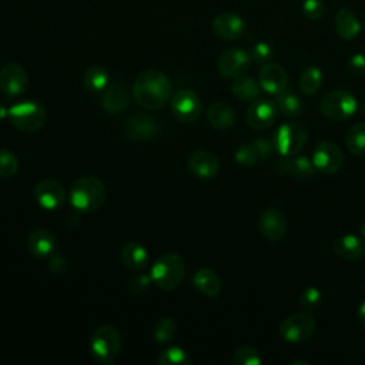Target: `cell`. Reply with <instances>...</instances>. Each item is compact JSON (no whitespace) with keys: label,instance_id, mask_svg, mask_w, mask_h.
<instances>
[{"label":"cell","instance_id":"obj_1","mask_svg":"<svg viewBox=\"0 0 365 365\" xmlns=\"http://www.w3.org/2000/svg\"><path fill=\"white\" fill-rule=\"evenodd\" d=\"M171 91L173 86L168 77L155 68L140 73L133 84L135 101L147 110L161 108L170 100Z\"/></svg>","mask_w":365,"mask_h":365},{"label":"cell","instance_id":"obj_2","mask_svg":"<svg viewBox=\"0 0 365 365\" xmlns=\"http://www.w3.org/2000/svg\"><path fill=\"white\" fill-rule=\"evenodd\" d=\"M107 197L103 181L94 175H84L74 181L70 191L71 205L81 212H93L98 210Z\"/></svg>","mask_w":365,"mask_h":365},{"label":"cell","instance_id":"obj_3","mask_svg":"<svg viewBox=\"0 0 365 365\" xmlns=\"http://www.w3.org/2000/svg\"><path fill=\"white\" fill-rule=\"evenodd\" d=\"M185 274V262L177 252H167L158 257L150 269L153 282L165 291L177 288Z\"/></svg>","mask_w":365,"mask_h":365},{"label":"cell","instance_id":"obj_4","mask_svg":"<svg viewBox=\"0 0 365 365\" xmlns=\"http://www.w3.org/2000/svg\"><path fill=\"white\" fill-rule=\"evenodd\" d=\"M7 117L19 131L34 133L44 125L47 113L40 103L34 100H26L13 104L9 108Z\"/></svg>","mask_w":365,"mask_h":365},{"label":"cell","instance_id":"obj_5","mask_svg":"<svg viewBox=\"0 0 365 365\" xmlns=\"http://www.w3.org/2000/svg\"><path fill=\"white\" fill-rule=\"evenodd\" d=\"M121 349V335L113 325L97 328L90 341V352L94 359L108 364L113 362Z\"/></svg>","mask_w":365,"mask_h":365},{"label":"cell","instance_id":"obj_6","mask_svg":"<svg viewBox=\"0 0 365 365\" xmlns=\"http://www.w3.org/2000/svg\"><path fill=\"white\" fill-rule=\"evenodd\" d=\"M356 98L348 90H332L319 101L321 114L332 121H344L356 111Z\"/></svg>","mask_w":365,"mask_h":365},{"label":"cell","instance_id":"obj_7","mask_svg":"<svg viewBox=\"0 0 365 365\" xmlns=\"http://www.w3.org/2000/svg\"><path fill=\"white\" fill-rule=\"evenodd\" d=\"M308 138V130L301 123H288L282 124L274 134V147L284 155H295L305 145Z\"/></svg>","mask_w":365,"mask_h":365},{"label":"cell","instance_id":"obj_8","mask_svg":"<svg viewBox=\"0 0 365 365\" xmlns=\"http://www.w3.org/2000/svg\"><path fill=\"white\" fill-rule=\"evenodd\" d=\"M315 332V321L309 312H297L287 317L279 325V335L289 344H301Z\"/></svg>","mask_w":365,"mask_h":365},{"label":"cell","instance_id":"obj_9","mask_svg":"<svg viewBox=\"0 0 365 365\" xmlns=\"http://www.w3.org/2000/svg\"><path fill=\"white\" fill-rule=\"evenodd\" d=\"M201 100L192 90L182 88L171 97L173 115L184 124H191L197 121L201 115Z\"/></svg>","mask_w":365,"mask_h":365},{"label":"cell","instance_id":"obj_10","mask_svg":"<svg viewBox=\"0 0 365 365\" xmlns=\"http://www.w3.org/2000/svg\"><path fill=\"white\" fill-rule=\"evenodd\" d=\"M251 56L244 48L232 47L221 53L217 60V70L225 78H237L247 73L251 66Z\"/></svg>","mask_w":365,"mask_h":365},{"label":"cell","instance_id":"obj_11","mask_svg":"<svg viewBox=\"0 0 365 365\" xmlns=\"http://www.w3.org/2000/svg\"><path fill=\"white\" fill-rule=\"evenodd\" d=\"M161 130L160 121L145 113H135L130 115L124 124V133L130 140L148 141L158 135Z\"/></svg>","mask_w":365,"mask_h":365},{"label":"cell","instance_id":"obj_12","mask_svg":"<svg viewBox=\"0 0 365 365\" xmlns=\"http://www.w3.org/2000/svg\"><path fill=\"white\" fill-rule=\"evenodd\" d=\"M29 76L17 63H7L0 70V90L6 97H17L26 93Z\"/></svg>","mask_w":365,"mask_h":365},{"label":"cell","instance_id":"obj_13","mask_svg":"<svg viewBox=\"0 0 365 365\" xmlns=\"http://www.w3.org/2000/svg\"><path fill=\"white\" fill-rule=\"evenodd\" d=\"M312 163L317 171H321L322 174H335L342 167L344 154L335 143L321 141L314 150Z\"/></svg>","mask_w":365,"mask_h":365},{"label":"cell","instance_id":"obj_14","mask_svg":"<svg viewBox=\"0 0 365 365\" xmlns=\"http://www.w3.org/2000/svg\"><path fill=\"white\" fill-rule=\"evenodd\" d=\"M34 198L44 210H57L63 205L66 191L61 182L53 178L41 180L34 187Z\"/></svg>","mask_w":365,"mask_h":365},{"label":"cell","instance_id":"obj_15","mask_svg":"<svg viewBox=\"0 0 365 365\" xmlns=\"http://www.w3.org/2000/svg\"><path fill=\"white\" fill-rule=\"evenodd\" d=\"M258 83L265 93L277 96L287 88L288 74L281 64L268 61L258 71Z\"/></svg>","mask_w":365,"mask_h":365},{"label":"cell","instance_id":"obj_16","mask_svg":"<svg viewBox=\"0 0 365 365\" xmlns=\"http://www.w3.org/2000/svg\"><path fill=\"white\" fill-rule=\"evenodd\" d=\"M185 167L191 174L200 178H212L220 171V161L215 154L207 150H195L188 154Z\"/></svg>","mask_w":365,"mask_h":365},{"label":"cell","instance_id":"obj_17","mask_svg":"<svg viewBox=\"0 0 365 365\" xmlns=\"http://www.w3.org/2000/svg\"><path fill=\"white\" fill-rule=\"evenodd\" d=\"M258 227L268 241L278 242L287 234V218L281 210L271 207L261 212Z\"/></svg>","mask_w":365,"mask_h":365},{"label":"cell","instance_id":"obj_18","mask_svg":"<svg viewBox=\"0 0 365 365\" xmlns=\"http://www.w3.org/2000/svg\"><path fill=\"white\" fill-rule=\"evenodd\" d=\"M211 27L217 37H220L222 40L232 41V40L240 38L244 34L245 21L242 20L241 16H238L235 13L224 11L214 17Z\"/></svg>","mask_w":365,"mask_h":365},{"label":"cell","instance_id":"obj_19","mask_svg":"<svg viewBox=\"0 0 365 365\" xmlns=\"http://www.w3.org/2000/svg\"><path fill=\"white\" fill-rule=\"evenodd\" d=\"M277 114H278V108L275 103L269 100H254L251 101L247 110L245 120L250 127L255 130H262V128H268L275 123Z\"/></svg>","mask_w":365,"mask_h":365},{"label":"cell","instance_id":"obj_20","mask_svg":"<svg viewBox=\"0 0 365 365\" xmlns=\"http://www.w3.org/2000/svg\"><path fill=\"white\" fill-rule=\"evenodd\" d=\"M275 168H277V171H279L282 174H287V175H291V177H294L297 180H301V181L311 180L315 175V171H317L312 160H309L304 155L285 157V158L275 163Z\"/></svg>","mask_w":365,"mask_h":365},{"label":"cell","instance_id":"obj_21","mask_svg":"<svg viewBox=\"0 0 365 365\" xmlns=\"http://www.w3.org/2000/svg\"><path fill=\"white\" fill-rule=\"evenodd\" d=\"M101 96V106L104 111L108 114H117L128 107L130 103V94L124 83L121 81H113L108 83V86L103 90Z\"/></svg>","mask_w":365,"mask_h":365},{"label":"cell","instance_id":"obj_22","mask_svg":"<svg viewBox=\"0 0 365 365\" xmlns=\"http://www.w3.org/2000/svg\"><path fill=\"white\" fill-rule=\"evenodd\" d=\"M27 250L31 255L43 258L51 255L56 250V237L46 228H37L27 237Z\"/></svg>","mask_w":365,"mask_h":365},{"label":"cell","instance_id":"obj_23","mask_svg":"<svg viewBox=\"0 0 365 365\" xmlns=\"http://www.w3.org/2000/svg\"><path fill=\"white\" fill-rule=\"evenodd\" d=\"M334 252L346 261H356L365 255V242L352 234H345L335 240Z\"/></svg>","mask_w":365,"mask_h":365},{"label":"cell","instance_id":"obj_24","mask_svg":"<svg viewBox=\"0 0 365 365\" xmlns=\"http://www.w3.org/2000/svg\"><path fill=\"white\" fill-rule=\"evenodd\" d=\"M120 259L125 268L138 272L148 265V252L141 244L128 241L120 251Z\"/></svg>","mask_w":365,"mask_h":365},{"label":"cell","instance_id":"obj_25","mask_svg":"<svg viewBox=\"0 0 365 365\" xmlns=\"http://www.w3.org/2000/svg\"><path fill=\"white\" fill-rule=\"evenodd\" d=\"M334 26H335L338 36L344 40L355 38L362 29L356 14L346 7H341L336 11L335 19H334Z\"/></svg>","mask_w":365,"mask_h":365},{"label":"cell","instance_id":"obj_26","mask_svg":"<svg viewBox=\"0 0 365 365\" xmlns=\"http://www.w3.org/2000/svg\"><path fill=\"white\" fill-rule=\"evenodd\" d=\"M235 111L225 101H215L207 110L208 123L217 130H228L235 124Z\"/></svg>","mask_w":365,"mask_h":365},{"label":"cell","instance_id":"obj_27","mask_svg":"<svg viewBox=\"0 0 365 365\" xmlns=\"http://www.w3.org/2000/svg\"><path fill=\"white\" fill-rule=\"evenodd\" d=\"M192 284L194 287L205 297H210V298H215L218 297V294L221 292V279L218 277V274L210 268H202V269H198L195 274H194V278H192Z\"/></svg>","mask_w":365,"mask_h":365},{"label":"cell","instance_id":"obj_28","mask_svg":"<svg viewBox=\"0 0 365 365\" xmlns=\"http://www.w3.org/2000/svg\"><path fill=\"white\" fill-rule=\"evenodd\" d=\"M231 91L237 98H240L242 101H254L259 97L261 86L252 77L242 74V76L234 78V81L231 84Z\"/></svg>","mask_w":365,"mask_h":365},{"label":"cell","instance_id":"obj_29","mask_svg":"<svg viewBox=\"0 0 365 365\" xmlns=\"http://www.w3.org/2000/svg\"><path fill=\"white\" fill-rule=\"evenodd\" d=\"M275 106L278 108V113H281L285 117H298L302 113V103L298 96H295L292 91L284 90L282 93L277 94Z\"/></svg>","mask_w":365,"mask_h":365},{"label":"cell","instance_id":"obj_30","mask_svg":"<svg viewBox=\"0 0 365 365\" xmlns=\"http://www.w3.org/2000/svg\"><path fill=\"white\" fill-rule=\"evenodd\" d=\"M110 74L101 66H91L83 74V83L90 91H103L108 86Z\"/></svg>","mask_w":365,"mask_h":365},{"label":"cell","instance_id":"obj_31","mask_svg":"<svg viewBox=\"0 0 365 365\" xmlns=\"http://www.w3.org/2000/svg\"><path fill=\"white\" fill-rule=\"evenodd\" d=\"M345 144L352 154L365 155V123H358L346 131Z\"/></svg>","mask_w":365,"mask_h":365},{"label":"cell","instance_id":"obj_32","mask_svg":"<svg viewBox=\"0 0 365 365\" xmlns=\"http://www.w3.org/2000/svg\"><path fill=\"white\" fill-rule=\"evenodd\" d=\"M321 84H322V71L315 66L307 67L299 76V90L304 94H308V96L315 94L319 90Z\"/></svg>","mask_w":365,"mask_h":365},{"label":"cell","instance_id":"obj_33","mask_svg":"<svg viewBox=\"0 0 365 365\" xmlns=\"http://www.w3.org/2000/svg\"><path fill=\"white\" fill-rule=\"evenodd\" d=\"M177 331H178L177 322L170 317H164L155 322L153 329V336L158 344H168L177 336Z\"/></svg>","mask_w":365,"mask_h":365},{"label":"cell","instance_id":"obj_34","mask_svg":"<svg viewBox=\"0 0 365 365\" xmlns=\"http://www.w3.org/2000/svg\"><path fill=\"white\" fill-rule=\"evenodd\" d=\"M157 361L160 365H187L191 362L188 354L180 346H167L160 351Z\"/></svg>","mask_w":365,"mask_h":365},{"label":"cell","instance_id":"obj_35","mask_svg":"<svg viewBox=\"0 0 365 365\" xmlns=\"http://www.w3.org/2000/svg\"><path fill=\"white\" fill-rule=\"evenodd\" d=\"M232 364L234 365H259L262 362L261 354L254 346H240L232 354Z\"/></svg>","mask_w":365,"mask_h":365},{"label":"cell","instance_id":"obj_36","mask_svg":"<svg viewBox=\"0 0 365 365\" xmlns=\"http://www.w3.org/2000/svg\"><path fill=\"white\" fill-rule=\"evenodd\" d=\"M322 304V294L318 288L315 287H308L302 291L301 297H299V305L307 311V312H311V311H315L321 307Z\"/></svg>","mask_w":365,"mask_h":365},{"label":"cell","instance_id":"obj_37","mask_svg":"<svg viewBox=\"0 0 365 365\" xmlns=\"http://www.w3.org/2000/svg\"><path fill=\"white\" fill-rule=\"evenodd\" d=\"M19 171V158L9 150L0 148V177H11Z\"/></svg>","mask_w":365,"mask_h":365},{"label":"cell","instance_id":"obj_38","mask_svg":"<svg viewBox=\"0 0 365 365\" xmlns=\"http://www.w3.org/2000/svg\"><path fill=\"white\" fill-rule=\"evenodd\" d=\"M235 161L241 165H245V167H251L254 164H257L259 161V155L255 150V147L252 145V143H248V144H242L237 148L235 154Z\"/></svg>","mask_w":365,"mask_h":365},{"label":"cell","instance_id":"obj_39","mask_svg":"<svg viewBox=\"0 0 365 365\" xmlns=\"http://www.w3.org/2000/svg\"><path fill=\"white\" fill-rule=\"evenodd\" d=\"M250 56H251V60H252L254 63H257V64H265V63H268V61L272 58L274 50H272V47H271L268 43L259 41V43H255V44H254V47L251 48Z\"/></svg>","mask_w":365,"mask_h":365},{"label":"cell","instance_id":"obj_40","mask_svg":"<svg viewBox=\"0 0 365 365\" xmlns=\"http://www.w3.org/2000/svg\"><path fill=\"white\" fill-rule=\"evenodd\" d=\"M302 13L309 20H319L324 17L325 4L322 0H302Z\"/></svg>","mask_w":365,"mask_h":365},{"label":"cell","instance_id":"obj_41","mask_svg":"<svg viewBox=\"0 0 365 365\" xmlns=\"http://www.w3.org/2000/svg\"><path fill=\"white\" fill-rule=\"evenodd\" d=\"M153 279H151V275H147V274H137L134 277H131L130 282H128V289L135 294V295H140V294H144L150 285H151Z\"/></svg>","mask_w":365,"mask_h":365},{"label":"cell","instance_id":"obj_42","mask_svg":"<svg viewBox=\"0 0 365 365\" xmlns=\"http://www.w3.org/2000/svg\"><path fill=\"white\" fill-rule=\"evenodd\" d=\"M251 143H252V145L255 147V150H257V153H258V155H259V160L268 158V157L274 153V150H275L274 143L269 141V140H267V138H255V140H252Z\"/></svg>","mask_w":365,"mask_h":365},{"label":"cell","instance_id":"obj_43","mask_svg":"<svg viewBox=\"0 0 365 365\" xmlns=\"http://www.w3.org/2000/svg\"><path fill=\"white\" fill-rule=\"evenodd\" d=\"M348 68L351 73L356 76L365 74V54H361V53L352 54L348 60Z\"/></svg>","mask_w":365,"mask_h":365},{"label":"cell","instance_id":"obj_44","mask_svg":"<svg viewBox=\"0 0 365 365\" xmlns=\"http://www.w3.org/2000/svg\"><path fill=\"white\" fill-rule=\"evenodd\" d=\"M48 268L54 272V274H63L67 269V261L63 255L60 254H51V258L48 261Z\"/></svg>","mask_w":365,"mask_h":365},{"label":"cell","instance_id":"obj_45","mask_svg":"<svg viewBox=\"0 0 365 365\" xmlns=\"http://www.w3.org/2000/svg\"><path fill=\"white\" fill-rule=\"evenodd\" d=\"M358 319H359L361 325L365 327V301L361 304V307L358 309Z\"/></svg>","mask_w":365,"mask_h":365},{"label":"cell","instance_id":"obj_46","mask_svg":"<svg viewBox=\"0 0 365 365\" xmlns=\"http://www.w3.org/2000/svg\"><path fill=\"white\" fill-rule=\"evenodd\" d=\"M7 114H9V110L0 103V121L3 120V118H6L7 117Z\"/></svg>","mask_w":365,"mask_h":365},{"label":"cell","instance_id":"obj_47","mask_svg":"<svg viewBox=\"0 0 365 365\" xmlns=\"http://www.w3.org/2000/svg\"><path fill=\"white\" fill-rule=\"evenodd\" d=\"M361 234H362V237H365V218L361 222Z\"/></svg>","mask_w":365,"mask_h":365}]
</instances>
